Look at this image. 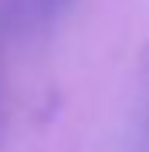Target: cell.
I'll return each instance as SVG.
<instances>
[{
  "label": "cell",
  "instance_id": "cell-1",
  "mask_svg": "<svg viewBox=\"0 0 149 152\" xmlns=\"http://www.w3.org/2000/svg\"><path fill=\"white\" fill-rule=\"evenodd\" d=\"M68 0H14V10L21 14V24H48Z\"/></svg>",
  "mask_w": 149,
  "mask_h": 152
}]
</instances>
